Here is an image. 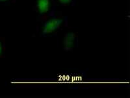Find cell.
<instances>
[{
	"instance_id": "cell-1",
	"label": "cell",
	"mask_w": 130,
	"mask_h": 98,
	"mask_svg": "<svg viewBox=\"0 0 130 98\" xmlns=\"http://www.w3.org/2000/svg\"><path fill=\"white\" fill-rule=\"evenodd\" d=\"M63 19H60L55 17H53L48 19L47 21L45 22L43 25L44 27H43L42 35L44 36L55 32L61 27V24L63 23Z\"/></svg>"
},
{
	"instance_id": "cell-3",
	"label": "cell",
	"mask_w": 130,
	"mask_h": 98,
	"mask_svg": "<svg viewBox=\"0 0 130 98\" xmlns=\"http://www.w3.org/2000/svg\"><path fill=\"white\" fill-rule=\"evenodd\" d=\"M36 7L40 14H44L50 10V0H37Z\"/></svg>"
},
{
	"instance_id": "cell-6",
	"label": "cell",
	"mask_w": 130,
	"mask_h": 98,
	"mask_svg": "<svg viewBox=\"0 0 130 98\" xmlns=\"http://www.w3.org/2000/svg\"><path fill=\"white\" fill-rule=\"evenodd\" d=\"M10 0H0V3H5V2H7Z\"/></svg>"
},
{
	"instance_id": "cell-4",
	"label": "cell",
	"mask_w": 130,
	"mask_h": 98,
	"mask_svg": "<svg viewBox=\"0 0 130 98\" xmlns=\"http://www.w3.org/2000/svg\"><path fill=\"white\" fill-rule=\"evenodd\" d=\"M5 48V45L4 41L0 38V58L4 55Z\"/></svg>"
},
{
	"instance_id": "cell-5",
	"label": "cell",
	"mask_w": 130,
	"mask_h": 98,
	"mask_svg": "<svg viewBox=\"0 0 130 98\" xmlns=\"http://www.w3.org/2000/svg\"><path fill=\"white\" fill-rule=\"evenodd\" d=\"M58 2L61 3V5H66L71 3L72 2V0H58Z\"/></svg>"
},
{
	"instance_id": "cell-2",
	"label": "cell",
	"mask_w": 130,
	"mask_h": 98,
	"mask_svg": "<svg viewBox=\"0 0 130 98\" xmlns=\"http://www.w3.org/2000/svg\"><path fill=\"white\" fill-rule=\"evenodd\" d=\"M75 40H76V35L75 33H68L65 34L64 38V48L65 50H72Z\"/></svg>"
}]
</instances>
